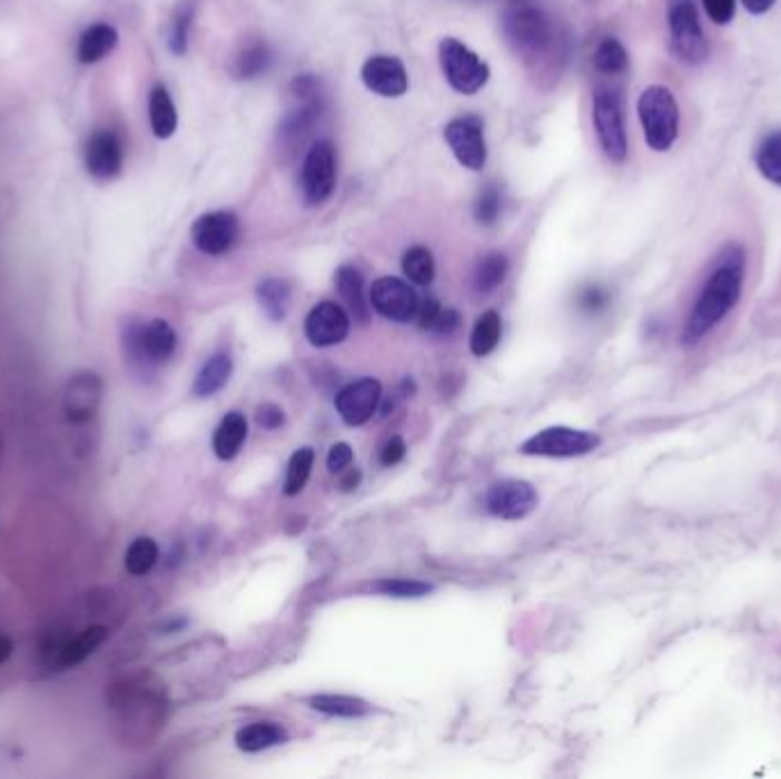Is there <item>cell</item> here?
<instances>
[{"mask_svg": "<svg viewBox=\"0 0 781 779\" xmlns=\"http://www.w3.org/2000/svg\"><path fill=\"white\" fill-rule=\"evenodd\" d=\"M745 268L748 256L743 245H724L688 312L681 334L683 345H698L704 341L735 309L745 286Z\"/></svg>", "mask_w": 781, "mask_h": 779, "instance_id": "1", "label": "cell"}, {"mask_svg": "<svg viewBox=\"0 0 781 779\" xmlns=\"http://www.w3.org/2000/svg\"><path fill=\"white\" fill-rule=\"evenodd\" d=\"M637 115L649 149L668 151L679 138V103L672 90L651 85L637 101Z\"/></svg>", "mask_w": 781, "mask_h": 779, "instance_id": "2", "label": "cell"}, {"mask_svg": "<svg viewBox=\"0 0 781 779\" xmlns=\"http://www.w3.org/2000/svg\"><path fill=\"white\" fill-rule=\"evenodd\" d=\"M670 45L674 56L690 65H704L709 58V39L704 34L694 0H670L668 6Z\"/></svg>", "mask_w": 781, "mask_h": 779, "instance_id": "3", "label": "cell"}, {"mask_svg": "<svg viewBox=\"0 0 781 779\" xmlns=\"http://www.w3.org/2000/svg\"><path fill=\"white\" fill-rule=\"evenodd\" d=\"M503 30L510 45L521 53H542L551 47L553 28L542 10L528 6L526 0H516V3L505 12Z\"/></svg>", "mask_w": 781, "mask_h": 779, "instance_id": "4", "label": "cell"}, {"mask_svg": "<svg viewBox=\"0 0 781 779\" xmlns=\"http://www.w3.org/2000/svg\"><path fill=\"white\" fill-rule=\"evenodd\" d=\"M439 60L446 80L451 88L459 95H475L481 92L490 80V67L475 56L468 47H464L459 39H444L439 47Z\"/></svg>", "mask_w": 781, "mask_h": 779, "instance_id": "5", "label": "cell"}, {"mask_svg": "<svg viewBox=\"0 0 781 779\" xmlns=\"http://www.w3.org/2000/svg\"><path fill=\"white\" fill-rule=\"evenodd\" d=\"M592 117H594L596 138L603 154L613 162H624L629 156V138H626V121H624V108L620 97L611 90H599L594 95Z\"/></svg>", "mask_w": 781, "mask_h": 779, "instance_id": "6", "label": "cell"}, {"mask_svg": "<svg viewBox=\"0 0 781 779\" xmlns=\"http://www.w3.org/2000/svg\"><path fill=\"white\" fill-rule=\"evenodd\" d=\"M601 444L599 435L587 430H574L567 425L546 427L521 444V453L535 457H581L596 451Z\"/></svg>", "mask_w": 781, "mask_h": 779, "instance_id": "7", "label": "cell"}, {"mask_svg": "<svg viewBox=\"0 0 781 779\" xmlns=\"http://www.w3.org/2000/svg\"><path fill=\"white\" fill-rule=\"evenodd\" d=\"M301 197L309 206L327 201L336 186V151L329 140H318L301 165Z\"/></svg>", "mask_w": 781, "mask_h": 779, "instance_id": "8", "label": "cell"}, {"mask_svg": "<svg viewBox=\"0 0 781 779\" xmlns=\"http://www.w3.org/2000/svg\"><path fill=\"white\" fill-rule=\"evenodd\" d=\"M444 138L453 149L455 158L462 167L471 171H481L487 162V142H485V126L477 115H464L448 121Z\"/></svg>", "mask_w": 781, "mask_h": 779, "instance_id": "9", "label": "cell"}, {"mask_svg": "<svg viewBox=\"0 0 781 779\" xmlns=\"http://www.w3.org/2000/svg\"><path fill=\"white\" fill-rule=\"evenodd\" d=\"M368 299L379 316L394 323H409L418 312V295L407 282L398 277H379L373 282Z\"/></svg>", "mask_w": 781, "mask_h": 779, "instance_id": "10", "label": "cell"}, {"mask_svg": "<svg viewBox=\"0 0 781 779\" xmlns=\"http://www.w3.org/2000/svg\"><path fill=\"white\" fill-rule=\"evenodd\" d=\"M290 90H293L297 106L284 119L281 136L286 140H297L304 134H309V128L320 119L325 103H323V95H320V85L314 76L295 78Z\"/></svg>", "mask_w": 781, "mask_h": 779, "instance_id": "11", "label": "cell"}, {"mask_svg": "<svg viewBox=\"0 0 781 779\" xmlns=\"http://www.w3.org/2000/svg\"><path fill=\"white\" fill-rule=\"evenodd\" d=\"M240 234V223L231 210H212L197 218L192 225V243L208 256L227 254Z\"/></svg>", "mask_w": 781, "mask_h": 779, "instance_id": "12", "label": "cell"}, {"mask_svg": "<svg viewBox=\"0 0 781 779\" xmlns=\"http://www.w3.org/2000/svg\"><path fill=\"white\" fill-rule=\"evenodd\" d=\"M101 398H103L101 377L95 371H78L65 384L62 407H65L67 421L71 423L90 421L99 412Z\"/></svg>", "mask_w": 781, "mask_h": 779, "instance_id": "13", "label": "cell"}, {"mask_svg": "<svg viewBox=\"0 0 781 779\" xmlns=\"http://www.w3.org/2000/svg\"><path fill=\"white\" fill-rule=\"evenodd\" d=\"M128 348L142 362L165 364L177 351V332L171 329L167 321L154 318L128 332Z\"/></svg>", "mask_w": 781, "mask_h": 779, "instance_id": "14", "label": "cell"}, {"mask_svg": "<svg viewBox=\"0 0 781 779\" xmlns=\"http://www.w3.org/2000/svg\"><path fill=\"white\" fill-rule=\"evenodd\" d=\"M304 334L316 348L338 345L350 334V316L336 302H320L304 321Z\"/></svg>", "mask_w": 781, "mask_h": 779, "instance_id": "15", "label": "cell"}, {"mask_svg": "<svg viewBox=\"0 0 781 779\" xmlns=\"http://www.w3.org/2000/svg\"><path fill=\"white\" fill-rule=\"evenodd\" d=\"M382 398V384L373 377L357 379L340 388L336 396V412L347 425H364L377 412Z\"/></svg>", "mask_w": 781, "mask_h": 779, "instance_id": "16", "label": "cell"}, {"mask_svg": "<svg viewBox=\"0 0 781 779\" xmlns=\"http://www.w3.org/2000/svg\"><path fill=\"white\" fill-rule=\"evenodd\" d=\"M537 492L531 483L524 481H503L492 485L487 492V510L498 516L507 519V522H516V519L528 516L537 507Z\"/></svg>", "mask_w": 781, "mask_h": 779, "instance_id": "17", "label": "cell"}, {"mask_svg": "<svg viewBox=\"0 0 781 779\" xmlns=\"http://www.w3.org/2000/svg\"><path fill=\"white\" fill-rule=\"evenodd\" d=\"M366 88L384 99H398L409 90V76L405 65L394 56H373L362 67Z\"/></svg>", "mask_w": 781, "mask_h": 779, "instance_id": "18", "label": "cell"}, {"mask_svg": "<svg viewBox=\"0 0 781 779\" xmlns=\"http://www.w3.org/2000/svg\"><path fill=\"white\" fill-rule=\"evenodd\" d=\"M87 171L99 181L115 179L123 165V147L117 134L99 131L90 138L85 149Z\"/></svg>", "mask_w": 781, "mask_h": 779, "instance_id": "19", "label": "cell"}, {"mask_svg": "<svg viewBox=\"0 0 781 779\" xmlns=\"http://www.w3.org/2000/svg\"><path fill=\"white\" fill-rule=\"evenodd\" d=\"M119 45V32L110 23H95L87 28L78 39V62L80 65H97L108 58Z\"/></svg>", "mask_w": 781, "mask_h": 779, "instance_id": "20", "label": "cell"}, {"mask_svg": "<svg viewBox=\"0 0 781 779\" xmlns=\"http://www.w3.org/2000/svg\"><path fill=\"white\" fill-rule=\"evenodd\" d=\"M336 288L338 295L343 297V302L350 309V314L355 316V321L359 323H368L370 318V299L366 297V288H364V277L357 268L353 266H343L336 273Z\"/></svg>", "mask_w": 781, "mask_h": 779, "instance_id": "21", "label": "cell"}, {"mask_svg": "<svg viewBox=\"0 0 781 779\" xmlns=\"http://www.w3.org/2000/svg\"><path fill=\"white\" fill-rule=\"evenodd\" d=\"M231 371H234L231 355L229 353H215L212 357H208V362L197 373L195 384H192V394L197 398H210L217 392H223L231 377Z\"/></svg>", "mask_w": 781, "mask_h": 779, "instance_id": "22", "label": "cell"}, {"mask_svg": "<svg viewBox=\"0 0 781 779\" xmlns=\"http://www.w3.org/2000/svg\"><path fill=\"white\" fill-rule=\"evenodd\" d=\"M106 640H108V629L101 627V624L80 631L73 640L65 642L58 649V665L60 668L80 665L85 659H90Z\"/></svg>", "mask_w": 781, "mask_h": 779, "instance_id": "23", "label": "cell"}, {"mask_svg": "<svg viewBox=\"0 0 781 779\" xmlns=\"http://www.w3.org/2000/svg\"><path fill=\"white\" fill-rule=\"evenodd\" d=\"M149 124L158 140H167L177 134L179 112L171 101V95L167 92V88H162V85H158V88H154L149 95Z\"/></svg>", "mask_w": 781, "mask_h": 779, "instance_id": "24", "label": "cell"}, {"mask_svg": "<svg viewBox=\"0 0 781 779\" xmlns=\"http://www.w3.org/2000/svg\"><path fill=\"white\" fill-rule=\"evenodd\" d=\"M247 440V421L240 412H231L217 425L212 435V451L220 460H234Z\"/></svg>", "mask_w": 781, "mask_h": 779, "instance_id": "25", "label": "cell"}, {"mask_svg": "<svg viewBox=\"0 0 781 779\" xmlns=\"http://www.w3.org/2000/svg\"><path fill=\"white\" fill-rule=\"evenodd\" d=\"M288 739V733L284 727H279L277 722H251L247 727H243L236 733V746L243 752H260L275 748L279 743H284Z\"/></svg>", "mask_w": 781, "mask_h": 779, "instance_id": "26", "label": "cell"}, {"mask_svg": "<svg viewBox=\"0 0 781 779\" xmlns=\"http://www.w3.org/2000/svg\"><path fill=\"white\" fill-rule=\"evenodd\" d=\"M256 297L270 321L279 323L286 318V312L290 305V286L284 279H277V277L264 279L256 288Z\"/></svg>", "mask_w": 781, "mask_h": 779, "instance_id": "27", "label": "cell"}, {"mask_svg": "<svg viewBox=\"0 0 781 779\" xmlns=\"http://www.w3.org/2000/svg\"><path fill=\"white\" fill-rule=\"evenodd\" d=\"M498 341H501V316L494 309H490L473 325L471 353L475 357H487L496 351Z\"/></svg>", "mask_w": 781, "mask_h": 779, "instance_id": "28", "label": "cell"}, {"mask_svg": "<svg viewBox=\"0 0 781 779\" xmlns=\"http://www.w3.org/2000/svg\"><path fill=\"white\" fill-rule=\"evenodd\" d=\"M273 65V51L266 41H254L243 49L234 62V76L240 80H251L260 73H266Z\"/></svg>", "mask_w": 781, "mask_h": 779, "instance_id": "29", "label": "cell"}, {"mask_svg": "<svg viewBox=\"0 0 781 779\" xmlns=\"http://www.w3.org/2000/svg\"><path fill=\"white\" fill-rule=\"evenodd\" d=\"M507 270H510V264H507L505 254H501V252L487 254L485 258H481V264H477V268H475V275H473L475 290L477 293L496 290L505 282Z\"/></svg>", "mask_w": 781, "mask_h": 779, "instance_id": "30", "label": "cell"}, {"mask_svg": "<svg viewBox=\"0 0 781 779\" xmlns=\"http://www.w3.org/2000/svg\"><path fill=\"white\" fill-rule=\"evenodd\" d=\"M309 707L314 711H320L325 716H336V718H362L370 713L368 702L350 696H314L309 700Z\"/></svg>", "mask_w": 781, "mask_h": 779, "instance_id": "31", "label": "cell"}, {"mask_svg": "<svg viewBox=\"0 0 781 779\" xmlns=\"http://www.w3.org/2000/svg\"><path fill=\"white\" fill-rule=\"evenodd\" d=\"M594 67L605 76L624 73L629 67V53L622 41L615 37H603L594 51Z\"/></svg>", "mask_w": 781, "mask_h": 779, "instance_id": "32", "label": "cell"}, {"mask_svg": "<svg viewBox=\"0 0 781 779\" xmlns=\"http://www.w3.org/2000/svg\"><path fill=\"white\" fill-rule=\"evenodd\" d=\"M158 562V544L151 538H138L130 542L123 555V565L130 576H145L149 574Z\"/></svg>", "mask_w": 781, "mask_h": 779, "instance_id": "33", "label": "cell"}, {"mask_svg": "<svg viewBox=\"0 0 781 779\" xmlns=\"http://www.w3.org/2000/svg\"><path fill=\"white\" fill-rule=\"evenodd\" d=\"M403 273L416 286L432 284L434 273H437V268H434L432 252L427 247H423V245L409 247L405 252V256H403Z\"/></svg>", "mask_w": 781, "mask_h": 779, "instance_id": "34", "label": "cell"}, {"mask_svg": "<svg viewBox=\"0 0 781 779\" xmlns=\"http://www.w3.org/2000/svg\"><path fill=\"white\" fill-rule=\"evenodd\" d=\"M757 167L761 171V177L768 179L770 184L781 188V131L770 134L759 151H757Z\"/></svg>", "mask_w": 781, "mask_h": 779, "instance_id": "35", "label": "cell"}, {"mask_svg": "<svg viewBox=\"0 0 781 779\" xmlns=\"http://www.w3.org/2000/svg\"><path fill=\"white\" fill-rule=\"evenodd\" d=\"M192 19H195V3H181L177 12H174L171 26H169V41H167L169 51L174 56H186Z\"/></svg>", "mask_w": 781, "mask_h": 779, "instance_id": "36", "label": "cell"}, {"mask_svg": "<svg viewBox=\"0 0 781 779\" xmlns=\"http://www.w3.org/2000/svg\"><path fill=\"white\" fill-rule=\"evenodd\" d=\"M314 469V451L312 448H299L293 453L286 471V483H284V494L286 496H297L304 485H307L309 475Z\"/></svg>", "mask_w": 781, "mask_h": 779, "instance_id": "37", "label": "cell"}, {"mask_svg": "<svg viewBox=\"0 0 781 779\" xmlns=\"http://www.w3.org/2000/svg\"><path fill=\"white\" fill-rule=\"evenodd\" d=\"M375 590L386 594V596H396V599H418L432 592V588L423 581H414V579H384L379 583H375Z\"/></svg>", "mask_w": 781, "mask_h": 779, "instance_id": "38", "label": "cell"}, {"mask_svg": "<svg viewBox=\"0 0 781 779\" xmlns=\"http://www.w3.org/2000/svg\"><path fill=\"white\" fill-rule=\"evenodd\" d=\"M475 220L481 225H494L501 215V193L496 186H487L475 199Z\"/></svg>", "mask_w": 781, "mask_h": 779, "instance_id": "39", "label": "cell"}, {"mask_svg": "<svg viewBox=\"0 0 781 779\" xmlns=\"http://www.w3.org/2000/svg\"><path fill=\"white\" fill-rule=\"evenodd\" d=\"M611 305V293L599 284H590L579 293V309L585 314H601Z\"/></svg>", "mask_w": 781, "mask_h": 779, "instance_id": "40", "label": "cell"}, {"mask_svg": "<svg viewBox=\"0 0 781 779\" xmlns=\"http://www.w3.org/2000/svg\"><path fill=\"white\" fill-rule=\"evenodd\" d=\"M702 3L715 26H726L735 14V0H702Z\"/></svg>", "mask_w": 781, "mask_h": 779, "instance_id": "41", "label": "cell"}, {"mask_svg": "<svg viewBox=\"0 0 781 779\" xmlns=\"http://www.w3.org/2000/svg\"><path fill=\"white\" fill-rule=\"evenodd\" d=\"M353 457H355V453H353L350 444H345V442L334 444L329 448V455H327V466L332 473H343L347 466L353 464Z\"/></svg>", "mask_w": 781, "mask_h": 779, "instance_id": "42", "label": "cell"}, {"mask_svg": "<svg viewBox=\"0 0 781 779\" xmlns=\"http://www.w3.org/2000/svg\"><path fill=\"white\" fill-rule=\"evenodd\" d=\"M284 410L273 405V403H266V405H260L256 410V423L264 427V430H277L284 425Z\"/></svg>", "mask_w": 781, "mask_h": 779, "instance_id": "43", "label": "cell"}, {"mask_svg": "<svg viewBox=\"0 0 781 779\" xmlns=\"http://www.w3.org/2000/svg\"><path fill=\"white\" fill-rule=\"evenodd\" d=\"M405 455H407L405 442H403L401 437H390V440L382 446V451H379V462H382L384 466H394V464L403 462Z\"/></svg>", "mask_w": 781, "mask_h": 779, "instance_id": "44", "label": "cell"}, {"mask_svg": "<svg viewBox=\"0 0 781 779\" xmlns=\"http://www.w3.org/2000/svg\"><path fill=\"white\" fill-rule=\"evenodd\" d=\"M439 314H442V307H439V302H437V299H432V297H427V299H423V302L418 299L416 318H418V325H421L423 329H432L434 323H437Z\"/></svg>", "mask_w": 781, "mask_h": 779, "instance_id": "45", "label": "cell"}, {"mask_svg": "<svg viewBox=\"0 0 781 779\" xmlns=\"http://www.w3.org/2000/svg\"><path fill=\"white\" fill-rule=\"evenodd\" d=\"M459 327V314L453 312V309H442L437 323H434L432 332H439V334H453L455 329Z\"/></svg>", "mask_w": 781, "mask_h": 779, "instance_id": "46", "label": "cell"}, {"mask_svg": "<svg viewBox=\"0 0 781 779\" xmlns=\"http://www.w3.org/2000/svg\"><path fill=\"white\" fill-rule=\"evenodd\" d=\"M774 3H777V0H743L745 10H748L750 14H754V17H761V14L770 12Z\"/></svg>", "mask_w": 781, "mask_h": 779, "instance_id": "47", "label": "cell"}, {"mask_svg": "<svg viewBox=\"0 0 781 779\" xmlns=\"http://www.w3.org/2000/svg\"><path fill=\"white\" fill-rule=\"evenodd\" d=\"M14 652V642L10 635H6L3 631H0V665H3Z\"/></svg>", "mask_w": 781, "mask_h": 779, "instance_id": "48", "label": "cell"}, {"mask_svg": "<svg viewBox=\"0 0 781 779\" xmlns=\"http://www.w3.org/2000/svg\"><path fill=\"white\" fill-rule=\"evenodd\" d=\"M359 479H362V473L353 469L350 473H347V475H345V479H343V483H340V485H343V490H353V487H357Z\"/></svg>", "mask_w": 781, "mask_h": 779, "instance_id": "49", "label": "cell"}, {"mask_svg": "<svg viewBox=\"0 0 781 779\" xmlns=\"http://www.w3.org/2000/svg\"><path fill=\"white\" fill-rule=\"evenodd\" d=\"M0 448H3V442H0Z\"/></svg>", "mask_w": 781, "mask_h": 779, "instance_id": "50", "label": "cell"}]
</instances>
